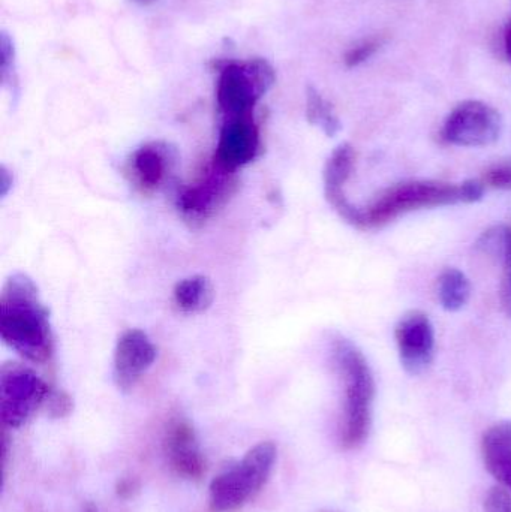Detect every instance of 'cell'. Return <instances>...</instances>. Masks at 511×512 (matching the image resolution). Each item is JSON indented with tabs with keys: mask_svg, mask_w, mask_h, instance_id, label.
I'll return each instance as SVG.
<instances>
[{
	"mask_svg": "<svg viewBox=\"0 0 511 512\" xmlns=\"http://www.w3.org/2000/svg\"><path fill=\"white\" fill-rule=\"evenodd\" d=\"M0 337L30 363L44 364L53 355L54 342L48 310L27 274L8 277L0 294Z\"/></svg>",
	"mask_w": 511,
	"mask_h": 512,
	"instance_id": "1",
	"label": "cell"
},
{
	"mask_svg": "<svg viewBox=\"0 0 511 512\" xmlns=\"http://www.w3.org/2000/svg\"><path fill=\"white\" fill-rule=\"evenodd\" d=\"M330 358L344 390L341 444L356 450L368 441L374 409L375 381L363 352L342 334L330 337Z\"/></svg>",
	"mask_w": 511,
	"mask_h": 512,
	"instance_id": "2",
	"label": "cell"
},
{
	"mask_svg": "<svg viewBox=\"0 0 511 512\" xmlns=\"http://www.w3.org/2000/svg\"><path fill=\"white\" fill-rule=\"evenodd\" d=\"M465 204L462 183L429 182V180H416V182L399 183L386 189L378 195L369 206L362 209V228L371 230L407 215L414 210L435 209V207L455 206Z\"/></svg>",
	"mask_w": 511,
	"mask_h": 512,
	"instance_id": "3",
	"label": "cell"
},
{
	"mask_svg": "<svg viewBox=\"0 0 511 512\" xmlns=\"http://www.w3.org/2000/svg\"><path fill=\"white\" fill-rule=\"evenodd\" d=\"M276 445L260 442L210 484L209 505L213 512H230L245 505L267 483L276 462Z\"/></svg>",
	"mask_w": 511,
	"mask_h": 512,
	"instance_id": "4",
	"label": "cell"
},
{
	"mask_svg": "<svg viewBox=\"0 0 511 512\" xmlns=\"http://www.w3.org/2000/svg\"><path fill=\"white\" fill-rule=\"evenodd\" d=\"M275 83V72L266 60L227 63L216 84V101L225 119L249 116L255 104Z\"/></svg>",
	"mask_w": 511,
	"mask_h": 512,
	"instance_id": "5",
	"label": "cell"
},
{
	"mask_svg": "<svg viewBox=\"0 0 511 512\" xmlns=\"http://www.w3.org/2000/svg\"><path fill=\"white\" fill-rule=\"evenodd\" d=\"M48 385L30 367L3 364L0 370V417L3 424L17 429L30 420L50 396Z\"/></svg>",
	"mask_w": 511,
	"mask_h": 512,
	"instance_id": "6",
	"label": "cell"
},
{
	"mask_svg": "<svg viewBox=\"0 0 511 512\" xmlns=\"http://www.w3.org/2000/svg\"><path fill=\"white\" fill-rule=\"evenodd\" d=\"M237 189L236 173L224 170V168L210 162L195 182L182 188L177 195V209L183 218L191 224L201 222L215 215Z\"/></svg>",
	"mask_w": 511,
	"mask_h": 512,
	"instance_id": "7",
	"label": "cell"
},
{
	"mask_svg": "<svg viewBox=\"0 0 511 512\" xmlns=\"http://www.w3.org/2000/svg\"><path fill=\"white\" fill-rule=\"evenodd\" d=\"M503 132L501 114L482 101L459 104L444 122L443 140L459 147L491 146Z\"/></svg>",
	"mask_w": 511,
	"mask_h": 512,
	"instance_id": "8",
	"label": "cell"
},
{
	"mask_svg": "<svg viewBox=\"0 0 511 512\" xmlns=\"http://www.w3.org/2000/svg\"><path fill=\"white\" fill-rule=\"evenodd\" d=\"M395 339L399 360L408 375H422L431 367L435 355V330L426 313L410 310L402 315L395 327Z\"/></svg>",
	"mask_w": 511,
	"mask_h": 512,
	"instance_id": "9",
	"label": "cell"
},
{
	"mask_svg": "<svg viewBox=\"0 0 511 512\" xmlns=\"http://www.w3.org/2000/svg\"><path fill=\"white\" fill-rule=\"evenodd\" d=\"M260 131L252 114L225 119L219 132L218 144L212 161L224 170H237L251 164L260 155Z\"/></svg>",
	"mask_w": 511,
	"mask_h": 512,
	"instance_id": "10",
	"label": "cell"
},
{
	"mask_svg": "<svg viewBox=\"0 0 511 512\" xmlns=\"http://www.w3.org/2000/svg\"><path fill=\"white\" fill-rule=\"evenodd\" d=\"M156 346L144 331L131 328L119 337L114 349L113 375L117 388L129 391L153 366Z\"/></svg>",
	"mask_w": 511,
	"mask_h": 512,
	"instance_id": "11",
	"label": "cell"
},
{
	"mask_svg": "<svg viewBox=\"0 0 511 512\" xmlns=\"http://www.w3.org/2000/svg\"><path fill=\"white\" fill-rule=\"evenodd\" d=\"M356 164V150L351 144L342 143L333 150L324 167V194L330 206L354 228H362V209L354 206L345 194Z\"/></svg>",
	"mask_w": 511,
	"mask_h": 512,
	"instance_id": "12",
	"label": "cell"
},
{
	"mask_svg": "<svg viewBox=\"0 0 511 512\" xmlns=\"http://www.w3.org/2000/svg\"><path fill=\"white\" fill-rule=\"evenodd\" d=\"M177 152L165 141H152L138 147L128 162V174L143 194L158 191L176 167Z\"/></svg>",
	"mask_w": 511,
	"mask_h": 512,
	"instance_id": "13",
	"label": "cell"
},
{
	"mask_svg": "<svg viewBox=\"0 0 511 512\" xmlns=\"http://www.w3.org/2000/svg\"><path fill=\"white\" fill-rule=\"evenodd\" d=\"M165 447L171 465L179 474L188 478L201 477L204 471L203 457L198 450L194 429L186 421L177 420L171 423Z\"/></svg>",
	"mask_w": 511,
	"mask_h": 512,
	"instance_id": "14",
	"label": "cell"
},
{
	"mask_svg": "<svg viewBox=\"0 0 511 512\" xmlns=\"http://www.w3.org/2000/svg\"><path fill=\"white\" fill-rule=\"evenodd\" d=\"M482 454L489 474L511 490V421H500L486 430Z\"/></svg>",
	"mask_w": 511,
	"mask_h": 512,
	"instance_id": "15",
	"label": "cell"
},
{
	"mask_svg": "<svg viewBox=\"0 0 511 512\" xmlns=\"http://www.w3.org/2000/svg\"><path fill=\"white\" fill-rule=\"evenodd\" d=\"M174 303L185 313H201L213 303L212 282L206 276H191L180 280L173 291Z\"/></svg>",
	"mask_w": 511,
	"mask_h": 512,
	"instance_id": "16",
	"label": "cell"
},
{
	"mask_svg": "<svg viewBox=\"0 0 511 512\" xmlns=\"http://www.w3.org/2000/svg\"><path fill=\"white\" fill-rule=\"evenodd\" d=\"M438 297L447 312L464 309L471 297L470 279L464 271L455 267L446 268L438 279Z\"/></svg>",
	"mask_w": 511,
	"mask_h": 512,
	"instance_id": "17",
	"label": "cell"
},
{
	"mask_svg": "<svg viewBox=\"0 0 511 512\" xmlns=\"http://www.w3.org/2000/svg\"><path fill=\"white\" fill-rule=\"evenodd\" d=\"M306 117L311 125L320 128L327 137H335L341 131V120L336 116L332 104L311 86L306 90Z\"/></svg>",
	"mask_w": 511,
	"mask_h": 512,
	"instance_id": "18",
	"label": "cell"
},
{
	"mask_svg": "<svg viewBox=\"0 0 511 512\" xmlns=\"http://www.w3.org/2000/svg\"><path fill=\"white\" fill-rule=\"evenodd\" d=\"M511 245V228L506 225H497L489 228L476 243V249L486 256L500 259L501 262L506 258Z\"/></svg>",
	"mask_w": 511,
	"mask_h": 512,
	"instance_id": "19",
	"label": "cell"
},
{
	"mask_svg": "<svg viewBox=\"0 0 511 512\" xmlns=\"http://www.w3.org/2000/svg\"><path fill=\"white\" fill-rule=\"evenodd\" d=\"M489 188L511 191V159L492 165L482 180Z\"/></svg>",
	"mask_w": 511,
	"mask_h": 512,
	"instance_id": "20",
	"label": "cell"
},
{
	"mask_svg": "<svg viewBox=\"0 0 511 512\" xmlns=\"http://www.w3.org/2000/svg\"><path fill=\"white\" fill-rule=\"evenodd\" d=\"M381 44H383L381 38L365 39V41L360 42V44H357L356 47L348 51L347 56H345V63L350 68L362 65L369 57L374 56L380 50Z\"/></svg>",
	"mask_w": 511,
	"mask_h": 512,
	"instance_id": "21",
	"label": "cell"
},
{
	"mask_svg": "<svg viewBox=\"0 0 511 512\" xmlns=\"http://www.w3.org/2000/svg\"><path fill=\"white\" fill-rule=\"evenodd\" d=\"M485 512H511V495L504 489H492L485 498Z\"/></svg>",
	"mask_w": 511,
	"mask_h": 512,
	"instance_id": "22",
	"label": "cell"
},
{
	"mask_svg": "<svg viewBox=\"0 0 511 512\" xmlns=\"http://www.w3.org/2000/svg\"><path fill=\"white\" fill-rule=\"evenodd\" d=\"M503 280H501L500 298L504 313L511 318V246L503 261Z\"/></svg>",
	"mask_w": 511,
	"mask_h": 512,
	"instance_id": "23",
	"label": "cell"
},
{
	"mask_svg": "<svg viewBox=\"0 0 511 512\" xmlns=\"http://www.w3.org/2000/svg\"><path fill=\"white\" fill-rule=\"evenodd\" d=\"M47 405L48 411L53 417H65L72 409L71 399L65 393H59V391H51Z\"/></svg>",
	"mask_w": 511,
	"mask_h": 512,
	"instance_id": "24",
	"label": "cell"
},
{
	"mask_svg": "<svg viewBox=\"0 0 511 512\" xmlns=\"http://www.w3.org/2000/svg\"><path fill=\"white\" fill-rule=\"evenodd\" d=\"M504 45H506L507 57L511 62V23L507 26L506 33H504Z\"/></svg>",
	"mask_w": 511,
	"mask_h": 512,
	"instance_id": "25",
	"label": "cell"
},
{
	"mask_svg": "<svg viewBox=\"0 0 511 512\" xmlns=\"http://www.w3.org/2000/svg\"><path fill=\"white\" fill-rule=\"evenodd\" d=\"M11 182L8 180V171H6L5 167H2V197H5L6 194H8L9 185H11Z\"/></svg>",
	"mask_w": 511,
	"mask_h": 512,
	"instance_id": "26",
	"label": "cell"
}]
</instances>
